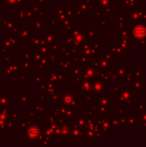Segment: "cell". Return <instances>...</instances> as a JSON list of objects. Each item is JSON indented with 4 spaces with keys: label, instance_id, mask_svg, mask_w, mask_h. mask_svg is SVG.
<instances>
[{
    "label": "cell",
    "instance_id": "6da1fadb",
    "mask_svg": "<svg viewBox=\"0 0 146 147\" xmlns=\"http://www.w3.org/2000/svg\"><path fill=\"white\" fill-rule=\"evenodd\" d=\"M132 34L134 40L141 41L146 38V26L143 22H134Z\"/></svg>",
    "mask_w": 146,
    "mask_h": 147
},
{
    "label": "cell",
    "instance_id": "7a4b0ae2",
    "mask_svg": "<svg viewBox=\"0 0 146 147\" xmlns=\"http://www.w3.org/2000/svg\"><path fill=\"white\" fill-rule=\"evenodd\" d=\"M132 9L130 10V20L131 21H133V22H138L139 21H141V18H142V12L141 9H140V7L137 6H132L131 8Z\"/></svg>",
    "mask_w": 146,
    "mask_h": 147
},
{
    "label": "cell",
    "instance_id": "3957f363",
    "mask_svg": "<svg viewBox=\"0 0 146 147\" xmlns=\"http://www.w3.org/2000/svg\"><path fill=\"white\" fill-rule=\"evenodd\" d=\"M144 81H141V80H139V79H136L135 80V82L133 83V87H134V89H136L138 91H139L140 90H141V88H143L144 87Z\"/></svg>",
    "mask_w": 146,
    "mask_h": 147
},
{
    "label": "cell",
    "instance_id": "277c9868",
    "mask_svg": "<svg viewBox=\"0 0 146 147\" xmlns=\"http://www.w3.org/2000/svg\"><path fill=\"white\" fill-rule=\"evenodd\" d=\"M145 71L142 69V70H133V74H134V76H135V78L136 79H139V78H143L144 76H145V72H144Z\"/></svg>",
    "mask_w": 146,
    "mask_h": 147
},
{
    "label": "cell",
    "instance_id": "5b68a950",
    "mask_svg": "<svg viewBox=\"0 0 146 147\" xmlns=\"http://www.w3.org/2000/svg\"><path fill=\"white\" fill-rule=\"evenodd\" d=\"M145 60H146V47H145Z\"/></svg>",
    "mask_w": 146,
    "mask_h": 147
},
{
    "label": "cell",
    "instance_id": "8992f818",
    "mask_svg": "<svg viewBox=\"0 0 146 147\" xmlns=\"http://www.w3.org/2000/svg\"><path fill=\"white\" fill-rule=\"evenodd\" d=\"M144 87H145V92H146V85H145Z\"/></svg>",
    "mask_w": 146,
    "mask_h": 147
}]
</instances>
